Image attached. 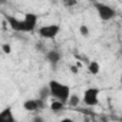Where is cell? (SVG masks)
Returning <instances> with one entry per match:
<instances>
[{
	"label": "cell",
	"mask_w": 122,
	"mask_h": 122,
	"mask_svg": "<svg viewBox=\"0 0 122 122\" xmlns=\"http://www.w3.org/2000/svg\"><path fill=\"white\" fill-rule=\"evenodd\" d=\"M63 106H65V102L59 101V99H55V101L50 103V109H52V111H55V112L62 111V109H63Z\"/></svg>",
	"instance_id": "obj_10"
},
{
	"label": "cell",
	"mask_w": 122,
	"mask_h": 122,
	"mask_svg": "<svg viewBox=\"0 0 122 122\" xmlns=\"http://www.w3.org/2000/svg\"><path fill=\"white\" fill-rule=\"evenodd\" d=\"M88 69H89V72H91L92 75H98V73H99V71H101V66H99V63H98V62L92 60V62L88 65Z\"/></svg>",
	"instance_id": "obj_11"
},
{
	"label": "cell",
	"mask_w": 122,
	"mask_h": 122,
	"mask_svg": "<svg viewBox=\"0 0 122 122\" xmlns=\"http://www.w3.org/2000/svg\"><path fill=\"white\" fill-rule=\"evenodd\" d=\"M98 96H99V89L98 88H88L83 93V102L88 106H95L98 103Z\"/></svg>",
	"instance_id": "obj_4"
},
{
	"label": "cell",
	"mask_w": 122,
	"mask_h": 122,
	"mask_svg": "<svg viewBox=\"0 0 122 122\" xmlns=\"http://www.w3.org/2000/svg\"><path fill=\"white\" fill-rule=\"evenodd\" d=\"M95 9H96L99 17L103 22H108V20H111V19H113L116 16L115 9L111 7V6H108V5H105V3H95Z\"/></svg>",
	"instance_id": "obj_2"
},
{
	"label": "cell",
	"mask_w": 122,
	"mask_h": 122,
	"mask_svg": "<svg viewBox=\"0 0 122 122\" xmlns=\"http://www.w3.org/2000/svg\"><path fill=\"white\" fill-rule=\"evenodd\" d=\"M63 5L66 7H72V6L76 5V0H63Z\"/></svg>",
	"instance_id": "obj_15"
},
{
	"label": "cell",
	"mask_w": 122,
	"mask_h": 122,
	"mask_svg": "<svg viewBox=\"0 0 122 122\" xmlns=\"http://www.w3.org/2000/svg\"><path fill=\"white\" fill-rule=\"evenodd\" d=\"M6 2H7V0H0V5H5Z\"/></svg>",
	"instance_id": "obj_18"
},
{
	"label": "cell",
	"mask_w": 122,
	"mask_h": 122,
	"mask_svg": "<svg viewBox=\"0 0 122 122\" xmlns=\"http://www.w3.org/2000/svg\"><path fill=\"white\" fill-rule=\"evenodd\" d=\"M0 122H15V116L10 108H6L0 112Z\"/></svg>",
	"instance_id": "obj_8"
},
{
	"label": "cell",
	"mask_w": 122,
	"mask_h": 122,
	"mask_svg": "<svg viewBox=\"0 0 122 122\" xmlns=\"http://www.w3.org/2000/svg\"><path fill=\"white\" fill-rule=\"evenodd\" d=\"M49 92H50V96L59 99V101H62V102H66L69 95H71V88L68 85H63V83H60L57 81H50L49 85Z\"/></svg>",
	"instance_id": "obj_1"
},
{
	"label": "cell",
	"mask_w": 122,
	"mask_h": 122,
	"mask_svg": "<svg viewBox=\"0 0 122 122\" xmlns=\"http://www.w3.org/2000/svg\"><path fill=\"white\" fill-rule=\"evenodd\" d=\"M6 22H7L9 26H10L13 30H16V32H26V27H25L23 20H19V19H16V17H13V16H7V17H6Z\"/></svg>",
	"instance_id": "obj_6"
},
{
	"label": "cell",
	"mask_w": 122,
	"mask_h": 122,
	"mask_svg": "<svg viewBox=\"0 0 122 122\" xmlns=\"http://www.w3.org/2000/svg\"><path fill=\"white\" fill-rule=\"evenodd\" d=\"M2 50H3V53H10L12 52V47H10V45H7V43H5L3 46H2Z\"/></svg>",
	"instance_id": "obj_16"
},
{
	"label": "cell",
	"mask_w": 122,
	"mask_h": 122,
	"mask_svg": "<svg viewBox=\"0 0 122 122\" xmlns=\"http://www.w3.org/2000/svg\"><path fill=\"white\" fill-rule=\"evenodd\" d=\"M23 23H25L26 32H33L36 29V25H37V16L35 13H27V15H25Z\"/></svg>",
	"instance_id": "obj_5"
},
{
	"label": "cell",
	"mask_w": 122,
	"mask_h": 122,
	"mask_svg": "<svg viewBox=\"0 0 122 122\" xmlns=\"http://www.w3.org/2000/svg\"><path fill=\"white\" fill-rule=\"evenodd\" d=\"M79 32H81L82 36H88V35H89V27L85 26V25H82V26L79 27Z\"/></svg>",
	"instance_id": "obj_14"
},
{
	"label": "cell",
	"mask_w": 122,
	"mask_h": 122,
	"mask_svg": "<svg viewBox=\"0 0 122 122\" xmlns=\"http://www.w3.org/2000/svg\"><path fill=\"white\" fill-rule=\"evenodd\" d=\"M46 59L49 60L52 65H57L59 60H60V53L57 50H50V52L46 53Z\"/></svg>",
	"instance_id": "obj_9"
},
{
	"label": "cell",
	"mask_w": 122,
	"mask_h": 122,
	"mask_svg": "<svg viewBox=\"0 0 122 122\" xmlns=\"http://www.w3.org/2000/svg\"><path fill=\"white\" fill-rule=\"evenodd\" d=\"M60 32L59 25H46L39 29V36L43 39H55Z\"/></svg>",
	"instance_id": "obj_3"
},
{
	"label": "cell",
	"mask_w": 122,
	"mask_h": 122,
	"mask_svg": "<svg viewBox=\"0 0 122 122\" xmlns=\"http://www.w3.org/2000/svg\"><path fill=\"white\" fill-rule=\"evenodd\" d=\"M66 102L69 103V106L75 108V106H78V105H79V102H81V98H79L78 95H69V98H68V101H66Z\"/></svg>",
	"instance_id": "obj_12"
},
{
	"label": "cell",
	"mask_w": 122,
	"mask_h": 122,
	"mask_svg": "<svg viewBox=\"0 0 122 122\" xmlns=\"http://www.w3.org/2000/svg\"><path fill=\"white\" fill-rule=\"evenodd\" d=\"M43 106H45V101H42V99H27L23 103L25 111H37Z\"/></svg>",
	"instance_id": "obj_7"
},
{
	"label": "cell",
	"mask_w": 122,
	"mask_h": 122,
	"mask_svg": "<svg viewBox=\"0 0 122 122\" xmlns=\"http://www.w3.org/2000/svg\"><path fill=\"white\" fill-rule=\"evenodd\" d=\"M78 71H79L78 66H71V72H72V73H78Z\"/></svg>",
	"instance_id": "obj_17"
},
{
	"label": "cell",
	"mask_w": 122,
	"mask_h": 122,
	"mask_svg": "<svg viewBox=\"0 0 122 122\" xmlns=\"http://www.w3.org/2000/svg\"><path fill=\"white\" fill-rule=\"evenodd\" d=\"M50 96V92H49V88L47 86H45V88H42V91H40V99L42 101H46L47 98Z\"/></svg>",
	"instance_id": "obj_13"
}]
</instances>
